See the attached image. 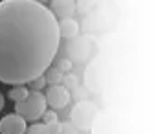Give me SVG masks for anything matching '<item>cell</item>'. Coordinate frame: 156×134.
I'll return each instance as SVG.
<instances>
[{
	"instance_id": "obj_12",
	"label": "cell",
	"mask_w": 156,
	"mask_h": 134,
	"mask_svg": "<svg viewBox=\"0 0 156 134\" xmlns=\"http://www.w3.org/2000/svg\"><path fill=\"white\" fill-rule=\"evenodd\" d=\"M61 83H64V88H66V90L77 88V77H75V76H66V77H62Z\"/></svg>"
},
{
	"instance_id": "obj_15",
	"label": "cell",
	"mask_w": 156,
	"mask_h": 134,
	"mask_svg": "<svg viewBox=\"0 0 156 134\" xmlns=\"http://www.w3.org/2000/svg\"><path fill=\"white\" fill-rule=\"evenodd\" d=\"M55 121H59L55 110H46V112L42 114V123H55Z\"/></svg>"
},
{
	"instance_id": "obj_13",
	"label": "cell",
	"mask_w": 156,
	"mask_h": 134,
	"mask_svg": "<svg viewBox=\"0 0 156 134\" xmlns=\"http://www.w3.org/2000/svg\"><path fill=\"white\" fill-rule=\"evenodd\" d=\"M59 134H77V129L73 127L72 121H64V123H61V132Z\"/></svg>"
},
{
	"instance_id": "obj_16",
	"label": "cell",
	"mask_w": 156,
	"mask_h": 134,
	"mask_svg": "<svg viewBox=\"0 0 156 134\" xmlns=\"http://www.w3.org/2000/svg\"><path fill=\"white\" fill-rule=\"evenodd\" d=\"M4 105H6V97H4V94L0 92V112L4 110Z\"/></svg>"
},
{
	"instance_id": "obj_8",
	"label": "cell",
	"mask_w": 156,
	"mask_h": 134,
	"mask_svg": "<svg viewBox=\"0 0 156 134\" xmlns=\"http://www.w3.org/2000/svg\"><path fill=\"white\" fill-rule=\"evenodd\" d=\"M61 132V123H33L26 129L24 134H59Z\"/></svg>"
},
{
	"instance_id": "obj_3",
	"label": "cell",
	"mask_w": 156,
	"mask_h": 134,
	"mask_svg": "<svg viewBox=\"0 0 156 134\" xmlns=\"http://www.w3.org/2000/svg\"><path fill=\"white\" fill-rule=\"evenodd\" d=\"M94 116H96V107L92 103H79L72 112V123L75 129H90Z\"/></svg>"
},
{
	"instance_id": "obj_9",
	"label": "cell",
	"mask_w": 156,
	"mask_h": 134,
	"mask_svg": "<svg viewBox=\"0 0 156 134\" xmlns=\"http://www.w3.org/2000/svg\"><path fill=\"white\" fill-rule=\"evenodd\" d=\"M28 92H30V88H28L26 85L13 86V88L9 90V99H11V101H15V103H19V101H22V99L28 96Z\"/></svg>"
},
{
	"instance_id": "obj_1",
	"label": "cell",
	"mask_w": 156,
	"mask_h": 134,
	"mask_svg": "<svg viewBox=\"0 0 156 134\" xmlns=\"http://www.w3.org/2000/svg\"><path fill=\"white\" fill-rule=\"evenodd\" d=\"M61 44L57 19L35 0L0 2V83L28 85L51 66Z\"/></svg>"
},
{
	"instance_id": "obj_4",
	"label": "cell",
	"mask_w": 156,
	"mask_h": 134,
	"mask_svg": "<svg viewBox=\"0 0 156 134\" xmlns=\"http://www.w3.org/2000/svg\"><path fill=\"white\" fill-rule=\"evenodd\" d=\"M44 97H46V105L51 107V110H61L70 103V90H66L62 85H53L48 88Z\"/></svg>"
},
{
	"instance_id": "obj_6",
	"label": "cell",
	"mask_w": 156,
	"mask_h": 134,
	"mask_svg": "<svg viewBox=\"0 0 156 134\" xmlns=\"http://www.w3.org/2000/svg\"><path fill=\"white\" fill-rule=\"evenodd\" d=\"M50 2H51L50 11H51L57 19H72L73 13L77 11L75 0H50Z\"/></svg>"
},
{
	"instance_id": "obj_5",
	"label": "cell",
	"mask_w": 156,
	"mask_h": 134,
	"mask_svg": "<svg viewBox=\"0 0 156 134\" xmlns=\"http://www.w3.org/2000/svg\"><path fill=\"white\" fill-rule=\"evenodd\" d=\"M26 129V119L19 114H8L0 119V134H24Z\"/></svg>"
},
{
	"instance_id": "obj_10",
	"label": "cell",
	"mask_w": 156,
	"mask_h": 134,
	"mask_svg": "<svg viewBox=\"0 0 156 134\" xmlns=\"http://www.w3.org/2000/svg\"><path fill=\"white\" fill-rule=\"evenodd\" d=\"M44 74H46V76H44V79H46V85L50 83V85L53 86V85H59V83L62 81V74H61L59 70H55V68H48Z\"/></svg>"
},
{
	"instance_id": "obj_17",
	"label": "cell",
	"mask_w": 156,
	"mask_h": 134,
	"mask_svg": "<svg viewBox=\"0 0 156 134\" xmlns=\"http://www.w3.org/2000/svg\"><path fill=\"white\" fill-rule=\"evenodd\" d=\"M35 2H41V4H46V2H50V0H35Z\"/></svg>"
},
{
	"instance_id": "obj_2",
	"label": "cell",
	"mask_w": 156,
	"mask_h": 134,
	"mask_svg": "<svg viewBox=\"0 0 156 134\" xmlns=\"http://www.w3.org/2000/svg\"><path fill=\"white\" fill-rule=\"evenodd\" d=\"M46 107L48 105L44 94H41V90H30L22 101L15 103V114H19L26 121H37L46 112Z\"/></svg>"
},
{
	"instance_id": "obj_7",
	"label": "cell",
	"mask_w": 156,
	"mask_h": 134,
	"mask_svg": "<svg viewBox=\"0 0 156 134\" xmlns=\"http://www.w3.org/2000/svg\"><path fill=\"white\" fill-rule=\"evenodd\" d=\"M57 28H59V35L61 39H73L79 33V24L73 19H61L57 20Z\"/></svg>"
},
{
	"instance_id": "obj_11",
	"label": "cell",
	"mask_w": 156,
	"mask_h": 134,
	"mask_svg": "<svg viewBox=\"0 0 156 134\" xmlns=\"http://www.w3.org/2000/svg\"><path fill=\"white\" fill-rule=\"evenodd\" d=\"M28 85H30V90H42L46 86V79H44V76H39L33 81H30Z\"/></svg>"
},
{
	"instance_id": "obj_14",
	"label": "cell",
	"mask_w": 156,
	"mask_h": 134,
	"mask_svg": "<svg viewBox=\"0 0 156 134\" xmlns=\"http://www.w3.org/2000/svg\"><path fill=\"white\" fill-rule=\"evenodd\" d=\"M57 70H59L61 74L70 72V70H72V61H70V59H61L59 64H57Z\"/></svg>"
}]
</instances>
